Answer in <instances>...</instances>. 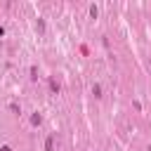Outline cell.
<instances>
[{
	"label": "cell",
	"mask_w": 151,
	"mask_h": 151,
	"mask_svg": "<svg viewBox=\"0 0 151 151\" xmlns=\"http://www.w3.org/2000/svg\"><path fill=\"white\" fill-rule=\"evenodd\" d=\"M54 149V137H47L45 139V151H52Z\"/></svg>",
	"instance_id": "cell-1"
},
{
	"label": "cell",
	"mask_w": 151,
	"mask_h": 151,
	"mask_svg": "<svg viewBox=\"0 0 151 151\" xmlns=\"http://www.w3.org/2000/svg\"><path fill=\"white\" fill-rule=\"evenodd\" d=\"M92 92H94V97H101V85L94 83V85H92Z\"/></svg>",
	"instance_id": "cell-2"
},
{
	"label": "cell",
	"mask_w": 151,
	"mask_h": 151,
	"mask_svg": "<svg viewBox=\"0 0 151 151\" xmlns=\"http://www.w3.org/2000/svg\"><path fill=\"white\" fill-rule=\"evenodd\" d=\"M40 120H42L40 113H33V116H31V123H33V125H40Z\"/></svg>",
	"instance_id": "cell-3"
},
{
	"label": "cell",
	"mask_w": 151,
	"mask_h": 151,
	"mask_svg": "<svg viewBox=\"0 0 151 151\" xmlns=\"http://www.w3.org/2000/svg\"><path fill=\"white\" fill-rule=\"evenodd\" d=\"M50 87H52V92H59V85H57V80H50Z\"/></svg>",
	"instance_id": "cell-4"
},
{
	"label": "cell",
	"mask_w": 151,
	"mask_h": 151,
	"mask_svg": "<svg viewBox=\"0 0 151 151\" xmlns=\"http://www.w3.org/2000/svg\"><path fill=\"white\" fill-rule=\"evenodd\" d=\"M2 35H5V28H2V26H0V38H2Z\"/></svg>",
	"instance_id": "cell-5"
},
{
	"label": "cell",
	"mask_w": 151,
	"mask_h": 151,
	"mask_svg": "<svg viewBox=\"0 0 151 151\" xmlns=\"http://www.w3.org/2000/svg\"><path fill=\"white\" fill-rule=\"evenodd\" d=\"M0 151H12V149H9V146H2V149H0Z\"/></svg>",
	"instance_id": "cell-6"
}]
</instances>
